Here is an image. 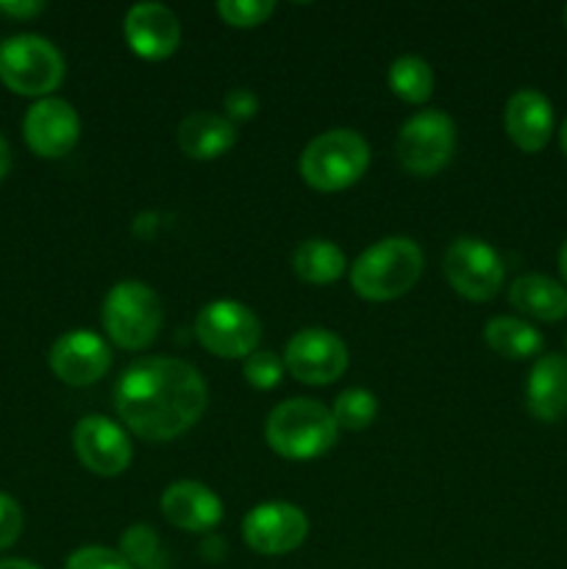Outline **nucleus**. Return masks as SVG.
Returning <instances> with one entry per match:
<instances>
[{"instance_id":"1","label":"nucleus","mask_w":567,"mask_h":569,"mask_svg":"<svg viewBox=\"0 0 567 569\" xmlns=\"http://www.w3.org/2000/svg\"><path fill=\"white\" fill-rule=\"evenodd\" d=\"M209 389L203 376L181 359H139L115 387V406L131 433L148 442H170L203 417Z\"/></svg>"},{"instance_id":"2","label":"nucleus","mask_w":567,"mask_h":569,"mask_svg":"<svg viewBox=\"0 0 567 569\" xmlns=\"http://www.w3.org/2000/svg\"><path fill=\"white\" fill-rule=\"evenodd\" d=\"M422 250L409 237H387L370 244L350 267V287L372 303H387L409 292L422 276Z\"/></svg>"},{"instance_id":"3","label":"nucleus","mask_w":567,"mask_h":569,"mask_svg":"<svg viewBox=\"0 0 567 569\" xmlns=\"http://www.w3.org/2000/svg\"><path fill=\"white\" fill-rule=\"evenodd\" d=\"M337 422L328 406L309 398H292L270 411L265 439L281 459L309 461L328 453L337 442Z\"/></svg>"},{"instance_id":"4","label":"nucleus","mask_w":567,"mask_h":569,"mask_svg":"<svg viewBox=\"0 0 567 569\" xmlns=\"http://www.w3.org/2000/svg\"><path fill=\"white\" fill-rule=\"evenodd\" d=\"M367 167H370V148L365 137L350 128H334L315 137L298 161L300 178L317 192H342L354 187Z\"/></svg>"},{"instance_id":"5","label":"nucleus","mask_w":567,"mask_h":569,"mask_svg":"<svg viewBox=\"0 0 567 569\" xmlns=\"http://www.w3.org/2000/svg\"><path fill=\"white\" fill-rule=\"evenodd\" d=\"M0 81L14 94L42 100L64 81V59L50 39L17 33L0 44Z\"/></svg>"},{"instance_id":"6","label":"nucleus","mask_w":567,"mask_h":569,"mask_svg":"<svg viewBox=\"0 0 567 569\" xmlns=\"http://www.w3.org/2000/svg\"><path fill=\"white\" fill-rule=\"evenodd\" d=\"M100 320L117 348L145 350L159 333L165 311H161L159 295L148 283L120 281L106 295Z\"/></svg>"},{"instance_id":"7","label":"nucleus","mask_w":567,"mask_h":569,"mask_svg":"<svg viewBox=\"0 0 567 569\" xmlns=\"http://www.w3.org/2000/svg\"><path fill=\"white\" fill-rule=\"evenodd\" d=\"M398 159L411 176H437L456 150V126L445 111L426 109L404 122L398 133Z\"/></svg>"},{"instance_id":"8","label":"nucleus","mask_w":567,"mask_h":569,"mask_svg":"<svg viewBox=\"0 0 567 569\" xmlns=\"http://www.w3.org/2000/svg\"><path fill=\"white\" fill-rule=\"evenodd\" d=\"M195 337L220 359H248L259 350L261 322L237 300H211L195 320Z\"/></svg>"},{"instance_id":"9","label":"nucleus","mask_w":567,"mask_h":569,"mask_svg":"<svg viewBox=\"0 0 567 569\" xmlns=\"http://www.w3.org/2000/svg\"><path fill=\"white\" fill-rule=\"evenodd\" d=\"M504 261L484 239L461 237L445 253V278L456 295L472 303L493 300L504 287Z\"/></svg>"},{"instance_id":"10","label":"nucleus","mask_w":567,"mask_h":569,"mask_svg":"<svg viewBox=\"0 0 567 569\" xmlns=\"http://www.w3.org/2000/svg\"><path fill=\"white\" fill-rule=\"evenodd\" d=\"M348 361L350 356L345 342L326 328H304L289 339L284 350V367L289 376L311 387H326L342 378Z\"/></svg>"},{"instance_id":"11","label":"nucleus","mask_w":567,"mask_h":569,"mask_svg":"<svg viewBox=\"0 0 567 569\" xmlns=\"http://www.w3.org/2000/svg\"><path fill=\"white\" fill-rule=\"evenodd\" d=\"M242 537L253 553L287 556L306 542L309 520L298 506L270 500L248 511L242 522Z\"/></svg>"},{"instance_id":"12","label":"nucleus","mask_w":567,"mask_h":569,"mask_svg":"<svg viewBox=\"0 0 567 569\" xmlns=\"http://www.w3.org/2000/svg\"><path fill=\"white\" fill-rule=\"evenodd\" d=\"M72 448H76L78 459L89 472L103 478L122 476L131 465V442H128L126 431L109 417L89 415L78 420L76 431H72Z\"/></svg>"},{"instance_id":"13","label":"nucleus","mask_w":567,"mask_h":569,"mask_svg":"<svg viewBox=\"0 0 567 569\" xmlns=\"http://www.w3.org/2000/svg\"><path fill=\"white\" fill-rule=\"evenodd\" d=\"M22 137H26L28 148L42 159H61L76 148L78 137H81V120L67 100L42 98L26 111Z\"/></svg>"},{"instance_id":"14","label":"nucleus","mask_w":567,"mask_h":569,"mask_svg":"<svg viewBox=\"0 0 567 569\" xmlns=\"http://www.w3.org/2000/svg\"><path fill=\"white\" fill-rule=\"evenodd\" d=\"M50 370L61 383L89 387L98 383L111 367V350L103 337L94 331H70L59 337L50 348Z\"/></svg>"},{"instance_id":"15","label":"nucleus","mask_w":567,"mask_h":569,"mask_svg":"<svg viewBox=\"0 0 567 569\" xmlns=\"http://www.w3.org/2000/svg\"><path fill=\"white\" fill-rule=\"evenodd\" d=\"M126 42L139 59L161 61L172 56L181 42V26L178 17L161 3H137L128 9L122 22Z\"/></svg>"},{"instance_id":"16","label":"nucleus","mask_w":567,"mask_h":569,"mask_svg":"<svg viewBox=\"0 0 567 569\" xmlns=\"http://www.w3.org/2000/svg\"><path fill=\"white\" fill-rule=\"evenodd\" d=\"M161 515L187 533H206L220 526L222 500L206 483L176 481L161 495Z\"/></svg>"},{"instance_id":"17","label":"nucleus","mask_w":567,"mask_h":569,"mask_svg":"<svg viewBox=\"0 0 567 569\" xmlns=\"http://www.w3.org/2000/svg\"><path fill=\"white\" fill-rule=\"evenodd\" d=\"M504 128L526 153H539L554 133V106L539 89H517L504 109Z\"/></svg>"},{"instance_id":"18","label":"nucleus","mask_w":567,"mask_h":569,"mask_svg":"<svg viewBox=\"0 0 567 569\" xmlns=\"http://www.w3.org/2000/svg\"><path fill=\"white\" fill-rule=\"evenodd\" d=\"M526 409L539 422H559L567 415V356L550 353L534 361L526 381Z\"/></svg>"},{"instance_id":"19","label":"nucleus","mask_w":567,"mask_h":569,"mask_svg":"<svg viewBox=\"0 0 567 569\" xmlns=\"http://www.w3.org/2000/svg\"><path fill=\"white\" fill-rule=\"evenodd\" d=\"M233 144H237V128L228 117L215 114V111H195L178 126V148L189 159H220Z\"/></svg>"},{"instance_id":"20","label":"nucleus","mask_w":567,"mask_h":569,"mask_svg":"<svg viewBox=\"0 0 567 569\" xmlns=\"http://www.w3.org/2000/svg\"><path fill=\"white\" fill-rule=\"evenodd\" d=\"M509 303L520 315L539 322H556L567 317V289L548 276H520L509 287Z\"/></svg>"},{"instance_id":"21","label":"nucleus","mask_w":567,"mask_h":569,"mask_svg":"<svg viewBox=\"0 0 567 569\" xmlns=\"http://www.w3.org/2000/svg\"><path fill=\"white\" fill-rule=\"evenodd\" d=\"M484 342L489 350L511 361L531 359L543 350V337L531 322L520 320V317H495L484 328Z\"/></svg>"},{"instance_id":"22","label":"nucleus","mask_w":567,"mask_h":569,"mask_svg":"<svg viewBox=\"0 0 567 569\" xmlns=\"http://www.w3.org/2000/svg\"><path fill=\"white\" fill-rule=\"evenodd\" d=\"M292 267L300 281L326 287V283H334L342 276L348 261H345L342 250L334 242H328V239H306V242L295 248Z\"/></svg>"},{"instance_id":"23","label":"nucleus","mask_w":567,"mask_h":569,"mask_svg":"<svg viewBox=\"0 0 567 569\" xmlns=\"http://www.w3.org/2000/svg\"><path fill=\"white\" fill-rule=\"evenodd\" d=\"M387 83L406 103H426L434 92V70L420 56H400L389 64Z\"/></svg>"},{"instance_id":"24","label":"nucleus","mask_w":567,"mask_h":569,"mask_svg":"<svg viewBox=\"0 0 567 569\" xmlns=\"http://www.w3.org/2000/svg\"><path fill=\"white\" fill-rule=\"evenodd\" d=\"M334 422L337 428L345 431H365L372 426V420L378 417V400L376 395L367 392V389H345L337 400H334Z\"/></svg>"},{"instance_id":"25","label":"nucleus","mask_w":567,"mask_h":569,"mask_svg":"<svg viewBox=\"0 0 567 569\" xmlns=\"http://www.w3.org/2000/svg\"><path fill=\"white\" fill-rule=\"evenodd\" d=\"M120 556L131 569H161L165 556H161L159 537L150 526H131L120 539Z\"/></svg>"},{"instance_id":"26","label":"nucleus","mask_w":567,"mask_h":569,"mask_svg":"<svg viewBox=\"0 0 567 569\" xmlns=\"http://www.w3.org/2000/svg\"><path fill=\"white\" fill-rule=\"evenodd\" d=\"M272 11H276L272 0H220L217 3V14L231 28L261 26V22L270 20Z\"/></svg>"},{"instance_id":"27","label":"nucleus","mask_w":567,"mask_h":569,"mask_svg":"<svg viewBox=\"0 0 567 569\" xmlns=\"http://www.w3.org/2000/svg\"><path fill=\"white\" fill-rule=\"evenodd\" d=\"M242 372H245V378H248L250 387L265 392V389L278 387V381H281V372H284V361L278 359L272 350H256V353H250L248 359H245Z\"/></svg>"},{"instance_id":"28","label":"nucleus","mask_w":567,"mask_h":569,"mask_svg":"<svg viewBox=\"0 0 567 569\" xmlns=\"http://www.w3.org/2000/svg\"><path fill=\"white\" fill-rule=\"evenodd\" d=\"M64 569H131V567H128V561L122 559L120 550L89 545V548H78L76 553L67 559Z\"/></svg>"},{"instance_id":"29","label":"nucleus","mask_w":567,"mask_h":569,"mask_svg":"<svg viewBox=\"0 0 567 569\" xmlns=\"http://www.w3.org/2000/svg\"><path fill=\"white\" fill-rule=\"evenodd\" d=\"M22 533V511L14 498L0 492V550H9Z\"/></svg>"},{"instance_id":"30","label":"nucleus","mask_w":567,"mask_h":569,"mask_svg":"<svg viewBox=\"0 0 567 569\" xmlns=\"http://www.w3.org/2000/svg\"><path fill=\"white\" fill-rule=\"evenodd\" d=\"M226 111H228V120H250V117L259 111V98H256V92H250V89H231V92L226 94Z\"/></svg>"},{"instance_id":"31","label":"nucleus","mask_w":567,"mask_h":569,"mask_svg":"<svg viewBox=\"0 0 567 569\" xmlns=\"http://www.w3.org/2000/svg\"><path fill=\"white\" fill-rule=\"evenodd\" d=\"M42 11L44 3H39V0H0V14L11 17V20H31Z\"/></svg>"},{"instance_id":"32","label":"nucleus","mask_w":567,"mask_h":569,"mask_svg":"<svg viewBox=\"0 0 567 569\" xmlns=\"http://www.w3.org/2000/svg\"><path fill=\"white\" fill-rule=\"evenodd\" d=\"M11 167V153H9V144H6L3 133H0V181L6 178V172H9Z\"/></svg>"},{"instance_id":"33","label":"nucleus","mask_w":567,"mask_h":569,"mask_svg":"<svg viewBox=\"0 0 567 569\" xmlns=\"http://www.w3.org/2000/svg\"><path fill=\"white\" fill-rule=\"evenodd\" d=\"M0 569H42V567L31 565V561H22V559H3L0 561Z\"/></svg>"},{"instance_id":"34","label":"nucleus","mask_w":567,"mask_h":569,"mask_svg":"<svg viewBox=\"0 0 567 569\" xmlns=\"http://www.w3.org/2000/svg\"><path fill=\"white\" fill-rule=\"evenodd\" d=\"M559 270H561V278H565V289H567V242L561 244L559 250Z\"/></svg>"},{"instance_id":"35","label":"nucleus","mask_w":567,"mask_h":569,"mask_svg":"<svg viewBox=\"0 0 567 569\" xmlns=\"http://www.w3.org/2000/svg\"><path fill=\"white\" fill-rule=\"evenodd\" d=\"M559 139H561V150H565V156H567V120L561 122V133H559Z\"/></svg>"},{"instance_id":"36","label":"nucleus","mask_w":567,"mask_h":569,"mask_svg":"<svg viewBox=\"0 0 567 569\" xmlns=\"http://www.w3.org/2000/svg\"><path fill=\"white\" fill-rule=\"evenodd\" d=\"M561 20H565V28H567V6H565V11H561Z\"/></svg>"},{"instance_id":"37","label":"nucleus","mask_w":567,"mask_h":569,"mask_svg":"<svg viewBox=\"0 0 567 569\" xmlns=\"http://www.w3.org/2000/svg\"><path fill=\"white\" fill-rule=\"evenodd\" d=\"M565 350H567V339H565Z\"/></svg>"}]
</instances>
